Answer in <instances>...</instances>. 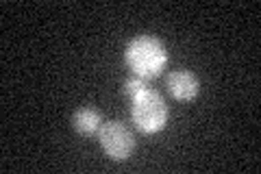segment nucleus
Listing matches in <instances>:
<instances>
[{
	"label": "nucleus",
	"mask_w": 261,
	"mask_h": 174,
	"mask_svg": "<svg viewBox=\"0 0 261 174\" xmlns=\"http://www.w3.org/2000/svg\"><path fill=\"white\" fill-rule=\"evenodd\" d=\"M126 65L140 79H154L159 77L163 65L168 63V51L157 37L140 35L126 46L124 53Z\"/></svg>",
	"instance_id": "f257e3e1"
},
{
	"label": "nucleus",
	"mask_w": 261,
	"mask_h": 174,
	"mask_svg": "<svg viewBox=\"0 0 261 174\" xmlns=\"http://www.w3.org/2000/svg\"><path fill=\"white\" fill-rule=\"evenodd\" d=\"M130 101V118H133L135 127L146 135H154L166 127L168 122V107L163 98L154 92V89L146 87L140 94H135Z\"/></svg>",
	"instance_id": "f03ea898"
},
{
	"label": "nucleus",
	"mask_w": 261,
	"mask_h": 174,
	"mask_svg": "<svg viewBox=\"0 0 261 174\" xmlns=\"http://www.w3.org/2000/svg\"><path fill=\"white\" fill-rule=\"evenodd\" d=\"M98 142L113 161H124L135 151V137L122 122H107L98 131Z\"/></svg>",
	"instance_id": "7ed1b4c3"
},
{
	"label": "nucleus",
	"mask_w": 261,
	"mask_h": 174,
	"mask_svg": "<svg viewBox=\"0 0 261 174\" xmlns=\"http://www.w3.org/2000/svg\"><path fill=\"white\" fill-rule=\"evenodd\" d=\"M166 85H168L170 96L176 98V101H181V103L194 101V98L198 96V92H200L198 79H196L192 72H187V70H174V72H170L168 79H166Z\"/></svg>",
	"instance_id": "20e7f679"
},
{
	"label": "nucleus",
	"mask_w": 261,
	"mask_h": 174,
	"mask_svg": "<svg viewBox=\"0 0 261 174\" xmlns=\"http://www.w3.org/2000/svg\"><path fill=\"white\" fill-rule=\"evenodd\" d=\"M72 127L79 135H85V137H92L100 131V113L94 111V109H79L74 115H72Z\"/></svg>",
	"instance_id": "39448f33"
},
{
	"label": "nucleus",
	"mask_w": 261,
	"mask_h": 174,
	"mask_svg": "<svg viewBox=\"0 0 261 174\" xmlns=\"http://www.w3.org/2000/svg\"><path fill=\"white\" fill-rule=\"evenodd\" d=\"M146 87H148V83H146V79L135 77V79H130V81H126V83H124V94H126L128 98H133L135 94H140L142 89H146Z\"/></svg>",
	"instance_id": "423d86ee"
}]
</instances>
